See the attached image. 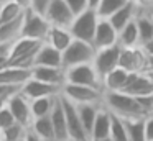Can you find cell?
Wrapping results in <instances>:
<instances>
[{
  "label": "cell",
  "instance_id": "41",
  "mask_svg": "<svg viewBox=\"0 0 153 141\" xmlns=\"http://www.w3.org/2000/svg\"><path fill=\"white\" fill-rule=\"evenodd\" d=\"M15 2H17L23 10H30L31 8V0H15Z\"/></svg>",
  "mask_w": 153,
  "mask_h": 141
},
{
  "label": "cell",
  "instance_id": "11",
  "mask_svg": "<svg viewBox=\"0 0 153 141\" xmlns=\"http://www.w3.org/2000/svg\"><path fill=\"white\" fill-rule=\"evenodd\" d=\"M45 16L51 23V26H59V28L68 30L74 21V13L71 12V8L64 0H51Z\"/></svg>",
  "mask_w": 153,
  "mask_h": 141
},
{
  "label": "cell",
  "instance_id": "52",
  "mask_svg": "<svg viewBox=\"0 0 153 141\" xmlns=\"http://www.w3.org/2000/svg\"><path fill=\"white\" fill-rule=\"evenodd\" d=\"M69 141H74V140H69Z\"/></svg>",
  "mask_w": 153,
  "mask_h": 141
},
{
  "label": "cell",
  "instance_id": "26",
  "mask_svg": "<svg viewBox=\"0 0 153 141\" xmlns=\"http://www.w3.org/2000/svg\"><path fill=\"white\" fill-rule=\"evenodd\" d=\"M30 131H33L41 141H56L54 130H53V123H51L50 117L35 118L33 123H31V126H30Z\"/></svg>",
  "mask_w": 153,
  "mask_h": 141
},
{
  "label": "cell",
  "instance_id": "16",
  "mask_svg": "<svg viewBox=\"0 0 153 141\" xmlns=\"http://www.w3.org/2000/svg\"><path fill=\"white\" fill-rule=\"evenodd\" d=\"M50 118H51V123H53V130H54L56 141H69L66 115H64V107H63L61 95L56 98V103H54V108H53V111H51Z\"/></svg>",
  "mask_w": 153,
  "mask_h": 141
},
{
  "label": "cell",
  "instance_id": "14",
  "mask_svg": "<svg viewBox=\"0 0 153 141\" xmlns=\"http://www.w3.org/2000/svg\"><path fill=\"white\" fill-rule=\"evenodd\" d=\"M22 94L28 100H35V98H41V97H58V95H61V87H56V85L46 84V82H41L38 79L31 77L22 87Z\"/></svg>",
  "mask_w": 153,
  "mask_h": 141
},
{
  "label": "cell",
  "instance_id": "10",
  "mask_svg": "<svg viewBox=\"0 0 153 141\" xmlns=\"http://www.w3.org/2000/svg\"><path fill=\"white\" fill-rule=\"evenodd\" d=\"M61 100H63V107H64V115H66V123H68V133H69V140L74 141H91L87 131L84 130L82 121L79 118L77 113V107L69 102L68 98H64L61 95Z\"/></svg>",
  "mask_w": 153,
  "mask_h": 141
},
{
  "label": "cell",
  "instance_id": "20",
  "mask_svg": "<svg viewBox=\"0 0 153 141\" xmlns=\"http://www.w3.org/2000/svg\"><path fill=\"white\" fill-rule=\"evenodd\" d=\"M110 125H112V113L102 105L96 117L92 131H91V141L110 138Z\"/></svg>",
  "mask_w": 153,
  "mask_h": 141
},
{
  "label": "cell",
  "instance_id": "34",
  "mask_svg": "<svg viewBox=\"0 0 153 141\" xmlns=\"http://www.w3.org/2000/svg\"><path fill=\"white\" fill-rule=\"evenodd\" d=\"M28 130L30 128L23 126L20 123H15L13 126L2 131V138H4V141H25V138L28 134Z\"/></svg>",
  "mask_w": 153,
  "mask_h": 141
},
{
  "label": "cell",
  "instance_id": "8",
  "mask_svg": "<svg viewBox=\"0 0 153 141\" xmlns=\"http://www.w3.org/2000/svg\"><path fill=\"white\" fill-rule=\"evenodd\" d=\"M146 62H148V54L142 46L137 48H122L119 58V67L125 69L127 72H145Z\"/></svg>",
  "mask_w": 153,
  "mask_h": 141
},
{
  "label": "cell",
  "instance_id": "9",
  "mask_svg": "<svg viewBox=\"0 0 153 141\" xmlns=\"http://www.w3.org/2000/svg\"><path fill=\"white\" fill-rule=\"evenodd\" d=\"M120 51H122V46L115 44V46H110V48H105V49H99L96 52L92 66L97 71L100 79H104L109 72H112L115 67H119Z\"/></svg>",
  "mask_w": 153,
  "mask_h": 141
},
{
  "label": "cell",
  "instance_id": "51",
  "mask_svg": "<svg viewBox=\"0 0 153 141\" xmlns=\"http://www.w3.org/2000/svg\"><path fill=\"white\" fill-rule=\"evenodd\" d=\"M0 12H2V5H0Z\"/></svg>",
  "mask_w": 153,
  "mask_h": 141
},
{
  "label": "cell",
  "instance_id": "1",
  "mask_svg": "<svg viewBox=\"0 0 153 141\" xmlns=\"http://www.w3.org/2000/svg\"><path fill=\"white\" fill-rule=\"evenodd\" d=\"M102 105L110 113L120 118H146L138 103V98L125 92H104Z\"/></svg>",
  "mask_w": 153,
  "mask_h": 141
},
{
  "label": "cell",
  "instance_id": "15",
  "mask_svg": "<svg viewBox=\"0 0 153 141\" xmlns=\"http://www.w3.org/2000/svg\"><path fill=\"white\" fill-rule=\"evenodd\" d=\"M122 92L133 97H146L153 95V80L145 74V72H133L130 74L127 85Z\"/></svg>",
  "mask_w": 153,
  "mask_h": 141
},
{
  "label": "cell",
  "instance_id": "45",
  "mask_svg": "<svg viewBox=\"0 0 153 141\" xmlns=\"http://www.w3.org/2000/svg\"><path fill=\"white\" fill-rule=\"evenodd\" d=\"M146 71L153 72V56H148V62H146Z\"/></svg>",
  "mask_w": 153,
  "mask_h": 141
},
{
  "label": "cell",
  "instance_id": "4",
  "mask_svg": "<svg viewBox=\"0 0 153 141\" xmlns=\"http://www.w3.org/2000/svg\"><path fill=\"white\" fill-rule=\"evenodd\" d=\"M99 20L100 18H99L96 10L87 8L86 12H82L77 16H74L73 25L69 26L71 35L74 36V39H81V41H86V43H91V44H92Z\"/></svg>",
  "mask_w": 153,
  "mask_h": 141
},
{
  "label": "cell",
  "instance_id": "43",
  "mask_svg": "<svg viewBox=\"0 0 153 141\" xmlns=\"http://www.w3.org/2000/svg\"><path fill=\"white\" fill-rule=\"evenodd\" d=\"M25 141H41V140H40V138H38L36 134L33 133V131L28 130V134H27V138H25Z\"/></svg>",
  "mask_w": 153,
  "mask_h": 141
},
{
  "label": "cell",
  "instance_id": "6",
  "mask_svg": "<svg viewBox=\"0 0 153 141\" xmlns=\"http://www.w3.org/2000/svg\"><path fill=\"white\" fill-rule=\"evenodd\" d=\"M61 95L73 102L74 105L82 103H97L102 105L104 100V90L94 87H86V85H74V84H64L61 89Z\"/></svg>",
  "mask_w": 153,
  "mask_h": 141
},
{
  "label": "cell",
  "instance_id": "31",
  "mask_svg": "<svg viewBox=\"0 0 153 141\" xmlns=\"http://www.w3.org/2000/svg\"><path fill=\"white\" fill-rule=\"evenodd\" d=\"M128 0H100L99 7H97V15L99 18H104V20H109L110 16L114 15L115 12H119Z\"/></svg>",
  "mask_w": 153,
  "mask_h": 141
},
{
  "label": "cell",
  "instance_id": "29",
  "mask_svg": "<svg viewBox=\"0 0 153 141\" xmlns=\"http://www.w3.org/2000/svg\"><path fill=\"white\" fill-rule=\"evenodd\" d=\"M125 121L128 141H146L145 118H122Z\"/></svg>",
  "mask_w": 153,
  "mask_h": 141
},
{
  "label": "cell",
  "instance_id": "25",
  "mask_svg": "<svg viewBox=\"0 0 153 141\" xmlns=\"http://www.w3.org/2000/svg\"><path fill=\"white\" fill-rule=\"evenodd\" d=\"M119 44L122 48H137L140 46V33L137 26V20H132L119 31Z\"/></svg>",
  "mask_w": 153,
  "mask_h": 141
},
{
  "label": "cell",
  "instance_id": "23",
  "mask_svg": "<svg viewBox=\"0 0 153 141\" xmlns=\"http://www.w3.org/2000/svg\"><path fill=\"white\" fill-rule=\"evenodd\" d=\"M23 21H25V13L18 16L13 21H8L0 25V43L5 44H12L17 39L22 38V31H23Z\"/></svg>",
  "mask_w": 153,
  "mask_h": 141
},
{
  "label": "cell",
  "instance_id": "32",
  "mask_svg": "<svg viewBox=\"0 0 153 141\" xmlns=\"http://www.w3.org/2000/svg\"><path fill=\"white\" fill-rule=\"evenodd\" d=\"M25 12H27V10L22 8L15 0H12V2H8V3H4V5H2V12H0V25L13 21L18 16L23 15Z\"/></svg>",
  "mask_w": 153,
  "mask_h": 141
},
{
  "label": "cell",
  "instance_id": "37",
  "mask_svg": "<svg viewBox=\"0 0 153 141\" xmlns=\"http://www.w3.org/2000/svg\"><path fill=\"white\" fill-rule=\"evenodd\" d=\"M22 87L20 85H5V84H0V98L2 100H8L10 97L20 94Z\"/></svg>",
  "mask_w": 153,
  "mask_h": 141
},
{
  "label": "cell",
  "instance_id": "22",
  "mask_svg": "<svg viewBox=\"0 0 153 141\" xmlns=\"http://www.w3.org/2000/svg\"><path fill=\"white\" fill-rule=\"evenodd\" d=\"M138 7L140 5L135 2V0H128L119 12H115L112 16H110L109 21L112 23V26L117 30V31H120L125 25H128L132 20L137 18L135 13H137V8H138Z\"/></svg>",
  "mask_w": 153,
  "mask_h": 141
},
{
  "label": "cell",
  "instance_id": "18",
  "mask_svg": "<svg viewBox=\"0 0 153 141\" xmlns=\"http://www.w3.org/2000/svg\"><path fill=\"white\" fill-rule=\"evenodd\" d=\"M33 77V69H22L7 66L0 71V84L5 85H20L23 87L30 79Z\"/></svg>",
  "mask_w": 153,
  "mask_h": 141
},
{
  "label": "cell",
  "instance_id": "7",
  "mask_svg": "<svg viewBox=\"0 0 153 141\" xmlns=\"http://www.w3.org/2000/svg\"><path fill=\"white\" fill-rule=\"evenodd\" d=\"M66 84H74V85H86V87H94V89H102V79L99 77L97 71L94 69L92 62L91 64H81L74 66L71 69H66Z\"/></svg>",
  "mask_w": 153,
  "mask_h": 141
},
{
  "label": "cell",
  "instance_id": "39",
  "mask_svg": "<svg viewBox=\"0 0 153 141\" xmlns=\"http://www.w3.org/2000/svg\"><path fill=\"white\" fill-rule=\"evenodd\" d=\"M145 134L146 141H153V115L145 118Z\"/></svg>",
  "mask_w": 153,
  "mask_h": 141
},
{
  "label": "cell",
  "instance_id": "21",
  "mask_svg": "<svg viewBox=\"0 0 153 141\" xmlns=\"http://www.w3.org/2000/svg\"><path fill=\"white\" fill-rule=\"evenodd\" d=\"M128 77H130V72H127L122 67H115L112 72H109L102 79L104 92H122L127 85Z\"/></svg>",
  "mask_w": 153,
  "mask_h": 141
},
{
  "label": "cell",
  "instance_id": "3",
  "mask_svg": "<svg viewBox=\"0 0 153 141\" xmlns=\"http://www.w3.org/2000/svg\"><path fill=\"white\" fill-rule=\"evenodd\" d=\"M97 49L94 48V44L81 39H74L66 51H63V69H71L74 66L81 64H91L96 58Z\"/></svg>",
  "mask_w": 153,
  "mask_h": 141
},
{
  "label": "cell",
  "instance_id": "2",
  "mask_svg": "<svg viewBox=\"0 0 153 141\" xmlns=\"http://www.w3.org/2000/svg\"><path fill=\"white\" fill-rule=\"evenodd\" d=\"M43 43L35 41L28 38H20L10 46V56H8V66L22 69H33L35 59Z\"/></svg>",
  "mask_w": 153,
  "mask_h": 141
},
{
  "label": "cell",
  "instance_id": "30",
  "mask_svg": "<svg viewBox=\"0 0 153 141\" xmlns=\"http://www.w3.org/2000/svg\"><path fill=\"white\" fill-rule=\"evenodd\" d=\"M137 26L140 33V46H145L146 43L153 41V18L150 16H137Z\"/></svg>",
  "mask_w": 153,
  "mask_h": 141
},
{
  "label": "cell",
  "instance_id": "33",
  "mask_svg": "<svg viewBox=\"0 0 153 141\" xmlns=\"http://www.w3.org/2000/svg\"><path fill=\"white\" fill-rule=\"evenodd\" d=\"M110 140L112 141H128L125 121L120 117L112 113V125H110Z\"/></svg>",
  "mask_w": 153,
  "mask_h": 141
},
{
  "label": "cell",
  "instance_id": "27",
  "mask_svg": "<svg viewBox=\"0 0 153 141\" xmlns=\"http://www.w3.org/2000/svg\"><path fill=\"white\" fill-rule=\"evenodd\" d=\"M76 107H77V113H79V118H81V121H82L84 130L87 131V134H89V138H91V131H92L94 121H96V117H97V113H99L102 105L82 103V105H76Z\"/></svg>",
  "mask_w": 153,
  "mask_h": 141
},
{
  "label": "cell",
  "instance_id": "42",
  "mask_svg": "<svg viewBox=\"0 0 153 141\" xmlns=\"http://www.w3.org/2000/svg\"><path fill=\"white\" fill-rule=\"evenodd\" d=\"M143 49H145V52L148 56H153V41H150V43H146L145 46H142Z\"/></svg>",
  "mask_w": 153,
  "mask_h": 141
},
{
  "label": "cell",
  "instance_id": "36",
  "mask_svg": "<svg viewBox=\"0 0 153 141\" xmlns=\"http://www.w3.org/2000/svg\"><path fill=\"white\" fill-rule=\"evenodd\" d=\"M68 3V7L71 8V12L74 13V16H77L79 13L86 12L89 8V2L87 0H64Z\"/></svg>",
  "mask_w": 153,
  "mask_h": 141
},
{
  "label": "cell",
  "instance_id": "5",
  "mask_svg": "<svg viewBox=\"0 0 153 141\" xmlns=\"http://www.w3.org/2000/svg\"><path fill=\"white\" fill-rule=\"evenodd\" d=\"M50 30H51V23L46 20L45 15L33 12L31 8L25 12L22 38H28V39H35V41H40V43H46Z\"/></svg>",
  "mask_w": 153,
  "mask_h": 141
},
{
  "label": "cell",
  "instance_id": "40",
  "mask_svg": "<svg viewBox=\"0 0 153 141\" xmlns=\"http://www.w3.org/2000/svg\"><path fill=\"white\" fill-rule=\"evenodd\" d=\"M10 46L12 44L0 43V58H8V56H10Z\"/></svg>",
  "mask_w": 153,
  "mask_h": 141
},
{
  "label": "cell",
  "instance_id": "24",
  "mask_svg": "<svg viewBox=\"0 0 153 141\" xmlns=\"http://www.w3.org/2000/svg\"><path fill=\"white\" fill-rule=\"evenodd\" d=\"M74 41V36L71 35V31L68 28H59V26H51L50 35H48L46 43L51 44L58 51H66L68 46Z\"/></svg>",
  "mask_w": 153,
  "mask_h": 141
},
{
  "label": "cell",
  "instance_id": "46",
  "mask_svg": "<svg viewBox=\"0 0 153 141\" xmlns=\"http://www.w3.org/2000/svg\"><path fill=\"white\" fill-rule=\"evenodd\" d=\"M137 3H143V5H145V3H153V0H137Z\"/></svg>",
  "mask_w": 153,
  "mask_h": 141
},
{
  "label": "cell",
  "instance_id": "13",
  "mask_svg": "<svg viewBox=\"0 0 153 141\" xmlns=\"http://www.w3.org/2000/svg\"><path fill=\"white\" fill-rule=\"evenodd\" d=\"M92 44H94V48H96L97 51L119 44V31L114 28L112 23H110L109 20H104V18L99 20Z\"/></svg>",
  "mask_w": 153,
  "mask_h": 141
},
{
  "label": "cell",
  "instance_id": "12",
  "mask_svg": "<svg viewBox=\"0 0 153 141\" xmlns=\"http://www.w3.org/2000/svg\"><path fill=\"white\" fill-rule=\"evenodd\" d=\"M7 105H8V108H10V111H12V115H13L17 123L23 125V126H27V128L31 126V123H33L31 105H30V100H28L22 92L8 98Z\"/></svg>",
  "mask_w": 153,
  "mask_h": 141
},
{
  "label": "cell",
  "instance_id": "50",
  "mask_svg": "<svg viewBox=\"0 0 153 141\" xmlns=\"http://www.w3.org/2000/svg\"><path fill=\"white\" fill-rule=\"evenodd\" d=\"M0 141H4V138H2V131H0Z\"/></svg>",
  "mask_w": 153,
  "mask_h": 141
},
{
  "label": "cell",
  "instance_id": "28",
  "mask_svg": "<svg viewBox=\"0 0 153 141\" xmlns=\"http://www.w3.org/2000/svg\"><path fill=\"white\" fill-rule=\"evenodd\" d=\"M58 97H59V95H58ZM58 97H41V98L30 100L33 120L35 118H41V117H50L53 108H54V103H56Z\"/></svg>",
  "mask_w": 153,
  "mask_h": 141
},
{
  "label": "cell",
  "instance_id": "38",
  "mask_svg": "<svg viewBox=\"0 0 153 141\" xmlns=\"http://www.w3.org/2000/svg\"><path fill=\"white\" fill-rule=\"evenodd\" d=\"M50 3H51V0H31V10L45 15L48 7H50Z\"/></svg>",
  "mask_w": 153,
  "mask_h": 141
},
{
  "label": "cell",
  "instance_id": "47",
  "mask_svg": "<svg viewBox=\"0 0 153 141\" xmlns=\"http://www.w3.org/2000/svg\"><path fill=\"white\" fill-rule=\"evenodd\" d=\"M5 103H7V100H2V98H0V110H2V107H4Z\"/></svg>",
  "mask_w": 153,
  "mask_h": 141
},
{
  "label": "cell",
  "instance_id": "49",
  "mask_svg": "<svg viewBox=\"0 0 153 141\" xmlns=\"http://www.w3.org/2000/svg\"><path fill=\"white\" fill-rule=\"evenodd\" d=\"M97 141H112L110 138H104V140H97Z\"/></svg>",
  "mask_w": 153,
  "mask_h": 141
},
{
  "label": "cell",
  "instance_id": "48",
  "mask_svg": "<svg viewBox=\"0 0 153 141\" xmlns=\"http://www.w3.org/2000/svg\"><path fill=\"white\" fill-rule=\"evenodd\" d=\"M8 2H12V0H0V5H4V3H8Z\"/></svg>",
  "mask_w": 153,
  "mask_h": 141
},
{
  "label": "cell",
  "instance_id": "19",
  "mask_svg": "<svg viewBox=\"0 0 153 141\" xmlns=\"http://www.w3.org/2000/svg\"><path fill=\"white\" fill-rule=\"evenodd\" d=\"M45 66V67H63V52L54 49L51 44L43 43L35 59V67Z\"/></svg>",
  "mask_w": 153,
  "mask_h": 141
},
{
  "label": "cell",
  "instance_id": "17",
  "mask_svg": "<svg viewBox=\"0 0 153 141\" xmlns=\"http://www.w3.org/2000/svg\"><path fill=\"white\" fill-rule=\"evenodd\" d=\"M33 79H38L41 82L61 87L66 84V72L63 67H45V66H36L33 67Z\"/></svg>",
  "mask_w": 153,
  "mask_h": 141
},
{
  "label": "cell",
  "instance_id": "35",
  "mask_svg": "<svg viewBox=\"0 0 153 141\" xmlns=\"http://www.w3.org/2000/svg\"><path fill=\"white\" fill-rule=\"evenodd\" d=\"M17 123L13 118V115H12L10 108H8V105L5 103L4 107H2V110H0V131L7 130V128L13 126V125Z\"/></svg>",
  "mask_w": 153,
  "mask_h": 141
},
{
  "label": "cell",
  "instance_id": "44",
  "mask_svg": "<svg viewBox=\"0 0 153 141\" xmlns=\"http://www.w3.org/2000/svg\"><path fill=\"white\" fill-rule=\"evenodd\" d=\"M87 2H89V8H92V10H97V7H99L100 0H87Z\"/></svg>",
  "mask_w": 153,
  "mask_h": 141
}]
</instances>
